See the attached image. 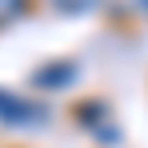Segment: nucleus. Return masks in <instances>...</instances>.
<instances>
[{"label": "nucleus", "instance_id": "nucleus-3", "mask_svg": "<svg viewBox=\"0 0 148 148\" xmlns=\"http://www.w3.org/2000/svg\"><path fill=\"white\" fill-rule=\"evenodd\" d=\"M76 124L100 132V128L108 124V104H104V100H80V104H76Z\"/></svg>", "mask_w": 148, "mask_h": 148}, {"label": "nucleus", "instance_id": "nucleus-2", "mask_svg": "<svg viewBox=\"0 0 148 148\" xmlns=\"http://www.w3.org/2000/svg\"><path fill=\"white\" fill-rule=\"evenodd\" d=\"M72 80H76V64L72 60H48V64H40L32 72V84L40 92H64Z\"/></svg>", "mask_w": 148, "mask_h": 148}, {"label": "nucleus", "instance_id": "nucleus-4", "mask_svg": "<svg viewBox=\"0 0 148 148\" xmlns=\"http://www.w3.org/2000/svg\"><path fill=\"white\" fill-rule=\"evenodd\" d=\"M104 0H48V8L56 16H92Z\"/></svg>", "mask_w": 148, "mask_h": 148}, {"label": "nucleus", "instance_id": "nucleus-6", "mask_svg": "<svg viewBox=\"0 0 148 148\" xmlns=\"http://www.w3.org/2000/svg\"><path fill=\"white\" fill-rule=\"evenodd\" d=\"M140 8H144V12H148V0H140Z\"/></svg>", "mask_w": 148, "mask_h": 148}, {"label": "nucleus", "instance_id": "nucleus-5", "mask_svg": "<svg viewBox=\"0 0 148 148\" xmlns=\"http://www.w3.org/2000/svg\"><path fill=\"white\" fill-rule=\"evenodd\" d=\"M28 8H32V0H0V28L16 24V20H24Z\"/></svg>", "mask_w": 148, "mask_h": 148}, {"label": "nucleus", "instance_id": "nucleus-1", "mask_svg": "<svg viewBox=\"0 0 148 148\" xmlns=\"http://www.w3.org/2000/svg\"><path fill=\"white\" fill-rule=\"evenodd\" d=\"M48 116L52 112L40 100H28V96H20V92L0 88V124H8V128H44Z\"/></svg>", "mask_w": 148, "mask_h": 148}]
</instances>
